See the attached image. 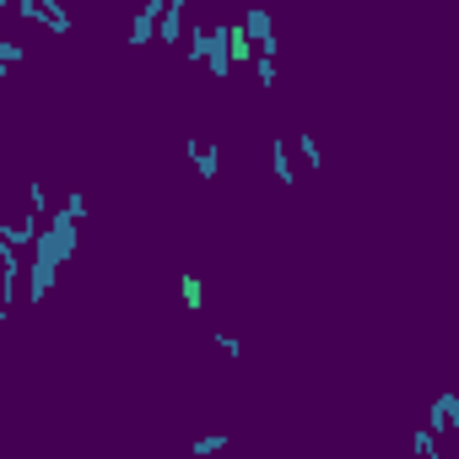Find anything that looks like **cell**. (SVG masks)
<instances>
[{
    "mask_svg": "<svg viewBox=\"0 0 459 459\" xmlns=\"http://www.w3.org/2000/svg\"><path fill=\"white\" fill-rule=\"evenodd\" d=\"M249 33H254V38H259V49H265V54H271V49H276V38H271V17H265L259 6H254V11H249Z\"/></svg>",
    "mask_w": 459,
    "mask_h": 459,
    "instance_id": "cell-1",
    "label": "cell"
},
{
    "mask_svg": "<svg viewBox=\"0 0 459 459\" xmlns=\"http://www.w3.org/2000/svg\"><path fill=\"white\" fill-rule=\"evenodd\" d=\"M222 443H227L222 432H216V438H195V454H211V449H222Z\"/></svg>",
    "mask_w": 459,
    "mask_h": 459,
    "instance_id": "cell-5",
    "label": "cell"
},
{
    "mask_svg": "<svg viewBox=\"0 0 459 459\" xmlns=\"http://www.w3.org/2000/svg\"><path fill=\"white\" fill-rule=\"evenodd\" d=\"M184 303H189V308H200V281H195V276H184Z\"/></svg>",
    "mask_w": 459,
    "mask_h": 459,
    "instance_id": "cell-4",
    "label": "cell"
},
{
    "mask_svg": "<svg viewBox=\"0 0 459 459\" xmlns=\"http://www.w3.org/2000/svg\"><path fill=\"white\" fill-rule=\"evenodd\" d=\"M189 151H195V163H200V179H216V163H211V151L200 146V141H189Z\"/></svg>",
    "mask_w": 459,
    "mask_h": 459,
    "instance_id": "cell-3",
    "label": "cell"
},
{
    "mask_svg": "<svg viewBox=\"0 0 459 459\" xmlns=\"http://www.w3.org/2000/svg\"><path fill=\"white\" fill-rule=\"evenodd\" d=\"M271 157H276V179H281V184H292V163H287V146H281V141L271 146Z\"/></svg>",
    "mask_w": 459,
    "mask_h": 459,
    "instance_id": "cell-2",
    "label": "cell"
}]
</instances>
